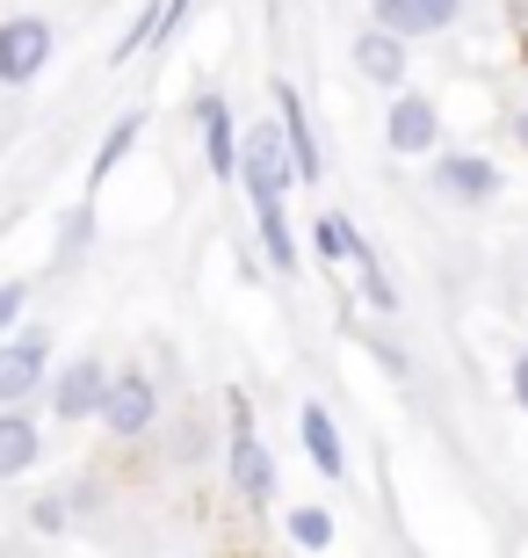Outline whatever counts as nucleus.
I'll list each match as a JSON object with an SVG mask.
<instances>
[{
  "mask_svg": "<svg viewBox=\"0 0 528 558\" xmlns=\"http://www.w3.org/2000/svg\"><path fill=\"white\" fill-rule=\"evenodd\" d=\"M44 399H51V421H102L109 363L102 355H73V363H59L51 385H44Z\"/></svg>",
  "mask_w": 528,
  "mask_h": 558,
  "instance_id": "0eeeda50",
  "label": "nucleus"
},
{
  "mask_svg": "<svg viewBox=\"0 0 528 558\" xmlns=\"http://www.w3.org/2000/svg\"><path fill=\"white\" fill-rule=\"evenodd\" d=\"M297 442H305L311 472L319 478H347V442H341V421L326 414L319 399H305V414H297Z\"/></svg>",
  "mask_w": 528,
  "mask_h": 558,
  "instance_id": "f8f14e48",
  "label": "nucleus"
},
{
  "mask_svg": "<svg viewBox=\"0 0 528 558\" xmlns=\"http://www.w3.org/2000/svg\"><path fill=\"white\" fill-rule=\"evenodd\" d=\"M138 131H145V117L131 109V117H116V124L102 131V145H95V167H87V189H102L109 174H116L123 160H131V145H138Z\"/></svg>",
  "mask_w": 528,
  "mask_h": 558,
  "instance_id": "dca6fc26",
  "label": "nucleus"
},
{
  "mask_svg": "<svg viewBox=\"0 0 528 558\" xmlns=\"http://www.w3.org/2000/svg\"><path fill=\"white\" fill-rule=\"evenodd\" d=\"M470 0H369V22H384V29H398V37H442V29H456L464 22Z\"/></svg>",
  "mask_w": 528,
  "mask_h": 558,
  "instance_id": "9b49d317",
  "label": "nucleus"
},
{
  "mask_svg": "<svg viewBox=\"0 0 528 558\" xmlns=\"http://www.w3.org/2000/svg\"><path fill=\"white\" fill-rule=\"evenodd\" d=\"M363 341H369V355H377V363H384V371L398 377V385H413V355H406V349H391L384 333H363Z\"/></svg>",
  "mask_w": 528,
  "mask_h": 558,
  "instance_id": "5701e85b",
  "label": "nucleus"
},
{
  "mask_svg": "<svg viewBox=\"0 0 528 558\" xmlns=\"http://www.w3.org/2000/svg\"><path fill=\"white\" fill-rule=\"evenodd\" d=\"M240 189L254 196V210H275V204H290V189H305L297 182V160H290L283 117L275 124H254L240 138Z\"/></svg>",
  "mask_w": 528,
  "mask_h": 558,
  "instance_id": "7ed1b4c3",
  "label": "nucleus"
},
{
  "mask_svg": "<svg viewBox=\"0 0 528 558\" xmlns=\"http://www.w3.org/2000/svg\"><path fill=\"white\" fill-rule=\"evenodd\" d=\"M145 44H160V0H145L138 15L123 22V37L109 44V65H131V59H138V51H145Z\"/></svg>",
  "mask_w": 528,
  "mask_h": 558,
  "instance_id": "a211bd4d",
  "label": "nucleus"
},
{
  "mask_svg": "<svg viewBox=\"0 0 528 558\" xmlns=\"http://www.w3.org/2000/svg\"><path fill=\"white\" fill-rule=\"evenodd\" d=\"M283 530H290V544H297V551H333V537H341V522L326 515L319 500H297V508L283 515Z\"/></svg>",
  "mask_w": 528,
  "mask_h": 558,
  "instance_id": "f3484780",
  "label": "nucleus"
},
{
  "mask_svg": "<svg viewBox=\"0 0 528 558\" xmlns=\"http://www.w3.org/2000/svg\"><path fill=\"white\" fill-rule=\"evenodd\" d=\"M65 522H73V494H37V500H29V530L59 537Z\"/></svg>",
  "mask_w": 528,
  "mask_h": 558,
  "instance_id": "aec40b11",
  "label": "nucleus"
},
{
  "mask_svg": "<svg viewBox=\"0 0 528 558\" xmlns=\"http://www.w3.org/2000/svg\"><path fill=\"white\" fill-rule=\"evenodd\" d=\"M167 450H174V464H196V457H204V421H174Z\"/></svg>",
  "mask_w": 528,
  "mask_h": 558,
  "instance_id": "4be33fe9",
  "label": "nucleus"
},
{
  "mask_svg": "<svg viewBox=\"0 0 528 558\" xmlns=\"http://www.w3.org/2000/svg\"><path fill=\"white\" fill-rule=\"evenodd\" d=\"M22 305H29V283H0V341L22 327Z\"/></svg>",
  "mask_w": 528,
  "mask_h": 558,
  "instance_id": "b1692460",
  "label": "nucleus"
},
{
  "mask_svg": "<svg viewBox=\"0 0 528 558\" xmlns=\"http://www.w3.org/2000/svg\"><path fill=\"white\" fill-rule=\"evenodd\" d=\"M51 385V333L44 327H15L0 341V407H29Z\"/></svg>",
  "mask_w": 528,
  "mask_h": 558,
  "instance_id": "39448f33",
  "label": "nucleus"
},
{
  "mask_svg": "<svg viewBox=\"0 0 528 558\" xmlns=\"http://www.w3.org/2000/svg\"><path fill=\"white\" fill-rule=\"evenodd\" d=\"M355 290L369 298V312H384V319H398V283L384 276V262H377V254H363V262H355Z\"/></svg>",
  "mask_w": 528,
  "mask_h": 558,
  "instance_id": "6ab92c4d",
  "label": "nucleus"
},
{
  "mask_svg": "<svg viewBox=\"0 0 528 558\" xmlns=\"http://www.w3.org/2000/svg\"><path fill=\"white\" fill-rule=\"evenodd\" d=\"M514 145H521V153H528V102L514 109Z\"/></svg>",
  "mask_w": 528,
  "mask_h": 558,
  "instance_id": "a878e982",
  "label": "nucleus"
},
{
  "mask_svg": "<svg viewBox=\"0 0 528 558\" xmlns=\"http://www.w3.org/2000/svg\"><path fill=\"white\" fill-rule=\"evenodd\" d=\"M188 124L204 131L210 182H240V138H246V131L232 124V102H224L218 87H196V95H188Z\"/></svg>",
  "mask_w": 528,
  "mask_h": 558,
  "instance_id": "423d86ee",
  "label": "nucleus"
},
{
  "mask_svg": "<svg viewBox=\"0 0 528 558\" xmlns=\"http://www.w3.org/2000/svg\"><path fill=\"white\" fill-rule=\"evenodd\" d=\"M59 51V29L44 15H8L0 22V87H29Z\"/></svg>",
  "mask_w": 528,
  "mask_h": 558,
  "instance_id": "6e6552de",
  "label": "nucleus"
},
{
  "mask_svg": "<svg viewBox=\"0 0 528 558\" xmlns=\"http://www.w3.org/2000/svg\"><path fill=\"white\" fill-rule=\"evenodd\" d=\"M37 457H44V428L29 407H0V478H22V472H37Z\"/></svg>",
  "mask_w": 528,
  "mask_h": 558,
  "instance_id": "4468645a",
  "label": "nucleus"
},
{
  "mask_svg": "<svg viewBox=\"0 0 528 558\" xmlns=\"http://www.w3.org/2000/svg\"><path fill=\"white\" fill-rule=\"evenodd\" d=\"M87 232H95V210H65V232H59V262H73V254L87 247Z\"/></svg>",
  "mask_w": 528,
  "mask_h": 558,
  "instance_id": "412c9836",
  "label": "nucleus"
},
{
  "mask_svg": "<svg viewBox=\"0 0 528 558\" xmlns=\"http://www.w3.org/2000/svg\"><path fill=\"white\" fill-rule=\"evenodd\" d=\"M507 392H514V407L528 414V349H521V355L507 363Z\"/></svg>",
  "mask_w": 528,
  "mask_h": 558,
  "instance_id": "393cba45",
  "label": "nucleus"
},
{
  "mask_svg": "<svg viewBox=\"0 0 528 558\" xmlns=\"http://www.w3.org/2000/svg\"><path fill=\"white\" fill-rule=\"evenodd\" d=\"M311 247H319L326 269H355L369 254V240L355 232V218H341V210H326V218H311Z\"/></svg>",
  "mask_w": 528,
  "mask_h": 558,
  "instance_id": "2eb2a0df",
  "label": "nucleus"
},
{
  "mask_svg": "<svg viewBox=\"0 0 528 558\" xmlns=\"http://www.w3.org/2000/svg\"><path fill=\"white\" fill-rule=\"evenodd\" d=\"M102 428L116 442H138V435L160 428V377L152 371H109V399H102Z\"/></svg>",
  "mask_w": 528,
  "mask_h": 558,
  "instance_id": "20e7f679",
  "label": "nucleus"
},
{
  "mask_svg": "<svg viewBox=\"0 0 528 558\" xmlns=\"http://www.w3.org/2000/svg\"><path fill=\"white\" fill-rule=\"evenodd\" d=\"M427 189L456 210H486L492 196L507 189V174H500V160L478 153V145H434V153H427Z\"/></svg>",
  "mask_w": 528,
  "mask_h": 558,
  "instance_id": "f257e3e1",
  "label": "nucleus"
},
{
  "mask_svg": "<svg viewBox=\"0 0 528 558\" xmlns=\"http://www.w3.org/2000/svg\"><path fill=\"white\" fill-rule=\"evenodd\" d=\"M355 51V73H363L369 87H384V95H398L406 87V73H413V51H406V37L398 29H384V22H369L363 37L347 44Z\"/></svg>",
  "mask_w": 528,
  "mask_h": 558,
  "instance_id": "9d476101",
  "label": "nucleus"
},
{
  "mask_svg": "<svg viewBox=\"0 0 528 558\" xmlns=\"http://www.w3.org/2000/svg\"><path fill=\"white\" fill-rule=\"evenodd\" d=\"M224 414H232V435H224V486H232L246 508H268V500H275V457H268V442L254 435L246 392L224 399Z\"/></svg>",
  "mask_w": 528,
  "mask_h": 558,
  "instance_id": "f03ea898",
  "label": "nucleus"
},
{
  "mask_svg": "<svg viewBox=\"0 0 528 558\" xmlns=\"http://www.w3.org/2000/svg\"><path fill=\"white\" fill-rule=\"evenodd\" d=\"M275 117H283V138H290V160H297V182H319L326 160H319V138H311L305 95H297L290 81H275Z\"/></svg>",
  "mask_w": 528,
  "mask_h": 558,
  "instance_id": "ddd939ff",
  "label": "nucleus"
},
{
  "mask_svg": "<svg viewBox=\"0 0 528 558\" xmlns=\"http://www.w3.org/2000/svg\"><path fill=\"white\" fill-rule=\"evenodd\" d=\"M384 145L398 153V160H427V153L442 145V109H434V95L398 87L391 109H384Z\"/></svg>",
  "mask_w": 528,
  "mask_h": 558,
  "instance_id": "1a4fd4ad",
  "label": "nucleus"
}]
</instances>
